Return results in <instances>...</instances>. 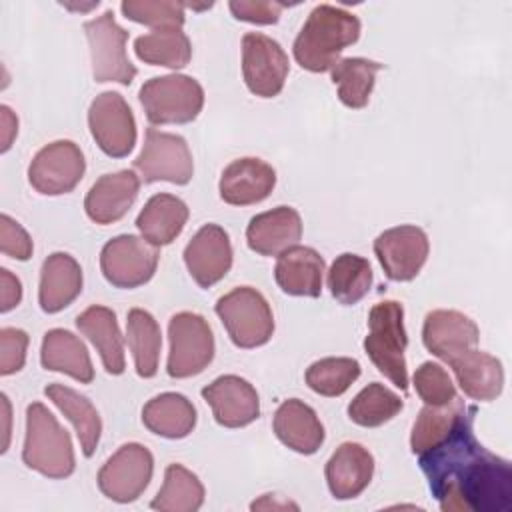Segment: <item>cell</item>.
Returning <instances> with one entry per match:
<instances>
[{
    "label": "cell",
    "mask_w": 512,
    "mask_h": 512,
    "mask_svg": "<svg viewBox=\"0 0 512 512\" xmlns=\"http://www.w3.org/2000/svg\"><path fill=\"white\" fill-rule=\"evenodd\" d=\"M476 408L468 406L450 436L418 456L442 512H510L512 466L474 436Z\"/></svg>",
    "instance_id": "cell-1"
},
{
    "label": "cell",
    "mask_w": 512,
    "mask_h": 512,
    "mask_svg": "<svg viewBox=\"0 0 512 512\" xmlns=\"http://www.w3.org/2000/svg\"><path fill=\"white\" fill-rule=\"evenodd\" d=\"M360 30L362 24L352 12L318 4L294 40V58L308 72H326L340 60L344 48L360 38Z\"/></svg>",
    "instance_id": "cell-2"
},
{
    "label": "cell",
    "mask_w": 512,
    "mask_h": 512,
    "mask_svg": "<svg viewBox=\"0 0 512 512\" xmlns=\"http://www.w3.org/2000/svg\"><path fill=\"white\" fill-rule=\"evenodd\" d=\"M22 462L52 480L68 478L76 468L70 434L42 402H32L26 408Z\"/></svg>",
    "instance_id": "cell-3"
},
{
    "label": "cell",
    "mask_w": 512,
    "mask_h": 512,
    "mask_svg": "<svg viewBox=\"0 0 512 512\" xmlns=\"http://www.w3.org/2000/svg\"><path fill=\"white\" fill-rule=\"evenodd\" d=\"M408 336L404 328V308L396 300H384L372 306L368 314V334L364 350L372 364L396 388L408 390V370L404 350Z\"/></svg>",
    "instance_id": "cell-4"
},
{
    "label": "cell",
    "mask_w": 512,
    "mask_h": 512,
    "mask_svg": "<svg viewBox=\"0 0 512 512\" xmlns=\"http://www.w3.org/2000/svg\"><path fill=\"white\" fill-rule=\"evenodd\" d=\"M150 124H186L198 118L204 106L200 82L186 74L154 76L138 92Z\"/></svg>",
    "instance_id": "cell-5"
},
{
    "label": "cell",
    "mask_w": 512,
    "mask_h": 512,
    "mask_svg": "<svg viewBox=\"0 0 512 512\" xmlns=\"http://www.w3.org/2000/svg\"><path fill=\"white\" fill-rule=\"evenodd\" d=\"M214 310L238 348L264 346L274 334L272 308L252 286H238L220 296Z\"/></svg>",
    "instance_id": "cell-6"
},
{
    "label": "cell",
    "mask_w": 512,
    "mask_h": 512,
    "mask_svg": "<svg viewBox=\"0 0 512 512\" xmlns=\"http://www.w3.org/2000/svg\"><path fill=\"white\" fill-rule=\"evenodd\" d=\"M170 352L166 372L170 378L200 374L214 358V334L208 320L196 312H178L168 322Z\"/></svg>",
    "instance_id": "cell-7"
},
{
    "label": "cell",
    "mask_w": 512,
    "mask_h": 512,
    "mask_svg": "<svg viewBox=\"0 0 512 512\" xmlns=\"http://www.w3.org/2000/svg\"><path fill=\"white\" fill-rule=\"evenodd\" d=\"M84 32L90 46L92 76L96 82H118L132 84L136 68L126 56L128 32L118 26L112 10L84 22Z\"/></svg>",
    "instance_id": "cell-8"
},
{
    "label": "cell",
    "mask_w": 512,
    "mask_h": 512,
    "mask_svg": "<svg viewBox=\"0 0 512 512\" xmlns=\"http://www.w3.org/2000/svg\"><path fill=\"white\" fill-rule=\"evenodd\" d=\"M134 168L140 172L146 184L172 182L184 186L194 176V160L186 140L178 134L148 128L144 144L134 160Z\"/></svg>",
    "instance_id": "cell-9"
},
{
    "label": "cell",
    "mask_w": 512,
    "mask_h": 512,
    "mask_svg": "<svg viewBox=\"0 0 512 512\" xmlns=\"http://www.w3.org/2000/svg\"><path fill=\"white\" fill-rule=\"evenodd\" d=\"M158 246L142 236L120 234L108 240L100 252V270L116 288H138L146 284L158 266Z\"/></svg>",
    "instance_id": "cell-10"
},
{
    "label": "cell",
    "mask_w": 512,
    "mask_h": 512,
    "mask_svg": "<svg viewBox=\"0 0 512 512\" xmlns=\"http://www.w3.org/2000/svg\"><path fill=\"white\" fill-rule=\"evenodd\" d=\"M154 472L152 452L138 444L128 442L120 446L98 470V488L100 492L118 502H134L150 484Z\"/></svg>",
    "instance_id": "cell-11"
},
{
    "label": "cell",
    "mask_w": 512,
    "mask_h": 512,
    "mask_svg": "<svg viewBox=\"0 0 512 512\" xmlns=\"http://www.w3.org/2000/svg\"><path fill=\"white\" fill-rule=\"evenodd\" d=\"M86 172L80 146L72 140H56L36 152L28 166L30 186L44 196L72 192Z\"/></svg>",
    "instance_id": "cell-12"
},
{
    "label": "cell",
    "mask_w": 512,
    "mask_h": 512,
    "mask_svg": "<svg viewBox=\"0 0 512 512\" xmlns=\"http://www.w3.org/2000/svg\"><path fill=\"white\" fill-rule=\"evenodd\" d=\"M90 134L110 158H124L136 144V120L132 108L118 92L98 94L88 108Z\"/></svg>",
    "instance_id": "cell-13"
},
{
    "label": "cell",
    "mask_w": 512,
    "mask_h": 512,
    "mask_svg": "<svg viewBox=\"0 0 512 512\" xmlns=\"http://www.w3.org/2000/svg\"><path fill=\"white\" fill-rule=\"evenodd\" d=\"M290 62L284 48L270 36L248 32L242 38V76L248 90L260 98L282 92Z\"/></svg>",
    "instance_id": "cell-14"
},
{
    "label": "cell",
    "mask_w": 512,
    "mask_h": 512,
    "mask_svg": "<svg viewBox=\"0 0 512 512\" xmlns=\"http://www.w3.org/2000/svg\"><path fill=\"white\" fill-rule=\"evenodd\" d=\"M430 252L428 236L422 228L402 224L388 228L374 240V254L384 274L394 282H410L426 264Z\"/></svg>",
    "instance_id": "cell-15"
},
{
    "label": "cell",
    "mask_w": 512,
    "mask_h": 512,
    "mask_svg": "<svg viewBox=\"0 0 512 512\" xmlns=\"http://www.w3.org/2000/svg\"><path fill=\"white\" fill-rule=\"evenodd\" d=\"M202 398L212 408L214 420L224 428H244L260 416L256 388L236 374H224L202 388Z\"/></svg>",
    "instance_id": "cell-16"
},
{
    "label": "cell",
    "mask_w": 512,
    "mask_h": 512,
    "mask_svg": "<svg viewBox=\"0 0 512 512\" xmlns=\"http://www.w3.org/2000/svg\"><path fill=\"white\" fill-rule=\"evenodd\" d=\"M184 262L200 288L220 282L232 268V244L218 224H204L184 248Z\"/></svg>",
    "instance_id": "cell-17"
},
{
    "label": "cell",
    "mask_w": 512,
    "mask_h": 512,
    "mask_svg": "<svg viewBox=\"0 0 512 512\" xmlns=\"http://www.w3.org/2000/svg\"><path fill=\"white\" fill-rule=\"evenodd\" d=\"M480 330L458 310H432L424 318L422 342L430 354L450 364L456 356L478 346Z\"/></svg>",
    "instance_id": "cell-18"
},
{
    "label": "cell",
    "mask_w": 512,
    "mask_h": 512,
    "mask_svg": "<svg viewBox=\"0 0 512 512\" xmlns=\"http://www.w3.org/2000/svg\"><path fill=\"white\" fill-rule=\"evenodd\" d=\"M276 186V170L260 158L232 160L220 176V198L232 206H250L266 200Z\"/></svg>",
    "instance_id": "cell-19"
},
{
    "label": "cell",
    "mask_w": 512,
    "mask_h": 512,
    "mask_svg": "<svg viewBox=\"0 0 512 512\" xmlns=\"http://www.w3.org/2000/svg\"><path fill=\"white\" fill-rule=\"evenodd\" d=\"M140 178L132 170L100 176L84 198L86 216L96 224H114L126 216L138 198Z\"/></svg>",
    "instance_id": "cell-20"
},
{
    "label": "cell",
    "mask_w": 512,
    "mask_h": 512,
    "mask_svg": "<svg viewBox=\"0 0 512 512\" xmlns=\"http://www.w3.org/2000/svg\"><path fill=\"white\" fill-rule=\"evenodd\" d=\"M326 484L336 500L360 496L374 476V456L358 442L340 444L324 468Z\"/></svg>",
    "instance_id": "cell-21"
},
{
    "label": "cell",
    "mask_w": 512,
    "mask_h": 512,
    "mask_svg": "<svg viewBox=\"0 0 512 512\" xmlns=\"http://www.w3.org/2000/svg\"><path fill=\"white\" fill-rule=\"evenodd\" d=\"M302 238V218L292 206L256 214L246 228L248 248L260 256H280Z\"/></svg>",
    "instance_id": "cell-22"
},
{
    "label": "cell",
    "mask_w": 512,
    "mask_h": 512,
    "mask_svg": "<svg viewBox=\"0 0 512 512\" xmlns=\"http://www.w3.org/2000/svg\"><path fill=\"white\" fill-rule=\"evenodd\" d=\"M276 438L290 450L310 456L324 444V426L316 412L298 398L284 400L272 420Z\"/></svg>",
    "instance_id": "cell-23"
},
{
    "label": "cell",
    "mask_w": 512,
    "mask_h": 512,
    "mask_svg": "<svg viewBox=\"0 0 512 512\" xmlns=\"http://www.w3.org/2000/svg\"><path fill=\"white\" fill-rule=\"evenodd\" d=\"M324 258L310 246H292L284 250L274 266V278L282 292L290 296L318 298L322 292Z\"/></svg>",
    "instance_id": "cell-24"
},
{
    "label": "cell",
    "mask_w": 512,
    "mask_h": 512,
    "mask_svg": "<svg viewBox=\"0 0 512 512\" xmlns=\"http://www.w3.org/2000/svg\"><path fill=\"white\" fill-rule=\"evenodd\" d=\"M82 268L74 256L54 252L42 262L38 302L46 314H56L70 306L82 292Z\"/></svg>",
    "instance_id": "cell-25"
},
{
    "label": "cell",
    "mask_w": 512,
    "mask_h": 512,
    "mask_svg": "<svg viewBox=\"0 0 512 512\" xmlns=\"http://www.w3.org/2000/svg\"><path fill=\"white\" fill-rule=\"evenodd\" d=\"M76 328L84 334L100 354L104 370L108 374H122L126 368L124 360V338L116 320V314L106 306H90L76 316Z\"/></svg>",
    "instance_id": "cell-26"
},
{
    "label": "cell",
    "mask_w": 512,
    "mask_h": 512,
    "mask_svg": "<svg viewBox=\"0 0 512 512\" xmlns=\"http://www.w3.org/2000/svg\"><path fill=\"white\" fill-rule=\"evenodd\" d=\"M450 368L462 388V392L480 402H490L500 396L504 388L502 362L482 350H468L450 362Z\"/></svg>",
    "instance_id": "cell-27"
},
{
    "label": "cell",
    "mask_w": 512,
    "mask_h": 512,
    "mask_svg": "<svg viewBox=\"0 0 512 512\" xmlns=\"http://www.w3.org/2000/svg\"><path fill=\"white\" fill-rule=\"evenodd\" d=\"M40 362L50 372H62L80 384L94 380V368L84 342L64 328H52L42 338Z\"/></svg>",
    "instance_id": "cell-28"
},
{
    "label": "cell",
    "mask_w": 512,
    "mask_h": 512,
    "mask_svg": "<svg viewBox=\"0 0 512 512\" xmlns=\"http://www.w3.org/2000/svg\"><path fill=\"white\" fill-rule=\"evenodd\" d=\"M188 206L174 194H154L136 218V228L142 238L154 246H166L174 242L188 222Z\"/></svg>",
    "instance_id": "cell-29"
},
{
    "label": "cell",
    "mask_w": 512,
    "mask_h": 512,
    "mask_svg": "<svg viewBox=\"0 0 512 512\" xmlns=\"http://www.w3.org/2000/svg\"><path fill=\"white\" fill-rule=\"evenodd\" d=\"M44 394L48 400L56 404V408L72 422L82 454L90 458L96 452V446L100 442L102 434V420L94 404L80 392H76L70 386L64 384H48L44 388Z\"/></svg>",
    "instance_id": "cell-30"
},
{
    "label": "cell",
    "mask_w": 512,
    "mask_h": 512,
    "mask_svg": "<svg viewBox=\"0 0 512 512\" xmlns=\"http://www.w3.org/2000/svg\"><path fill=\"white\" fill-rule=\"evenodd\" d=\"M142 422L152 434L180 440L194 430L196 408L184 394L164 392L144 404Z\"/></svg>",
    "instance_id": "cell-31"
},
{
    "label": "cell",
    "mask_w": 512,
    "mask_h": 512,
    "mask_svg": "<svg viewBox=\"0 0 512 512\" xmlns=\"http://www.w3.org/2000/svg\"><path fill=\"white\" fill-rule=\"evenodd\" d=\"M126 342L134 358L136 374L152 378L158 372L162 334L156 318L142 308H132L126 316Z\"/></svg>",
    "instance_id": "cell-32"
},
{
    "label": "cell",
    "mask_w": 512,
    "mask_h": 512,
    "mask_svg": "<svg viewBox=\"0 0 512 512\" xmlns=\"http://www.w3.org/2000/svg\"><path fill=\"white\" fill-rule=\"evenodd\" d=\"M382 64L368 58H340L330 68V78L338 86V100L348 108H364L374 90L376 74Z\"/></svg>",
    "instance_id": "cell-33"
},
{
    "label": "cell",
    "mask_w": 512,
    "mask_h": 512,
    "mask_svg": "<svg viewBox=\"0 0 512 512\" xmlns=\"http://www.w3.org/2000/svg\"><path fill=\"white\" fill-rule=\"evenodd\" d=\"M136 56L152 66L166 68H184L192 58L190 38L182 32V28H158L134 40Z\"/></svg>",
    "instance_id": "cell-34"
},
{
    "label": "cell",
    "mask_w": 512,
    "mask_h": 512,
    "mask_svg": "<svg viewBox=\"0 0 512 512\" xmlns=\"http://www.w3.org/2000/svg\"><path fill=\"white\" fill-rule=\"evenodd\" d=\"M466 410L468 406L458 396L452 402L442 406L426 404L412 426V434H410L412 452L420 456L432 450L434 446H438L440 442H444L450 436V432L456 428L458 420L464 416Z\"/></svg>",
    "instance_id": "cell-35"
},
{
    "label": "cell",
    "mask_w": 512,
    "mask_h": 512,
    "mask_svg": "<svg viewBox=\"0 0 512 512\" xmlns=\"http://www.w3.org/2000/svg\"><path fill=\"white\" fill-rule=\"evenodd\" d=\"M204 504V486L194 472L182 464H168L164 484L150 502L160 512H196Z\"/></svg>",
    "instance_id": "cell-36"
},
{
    "label": "cell",
    "mask_w": 512,
    "mask_h": 512,
    "mask_svg": "<svg viewBox=\"0 0 512 512\" xmlns=\"http://www.w3.org/2000/svg\"><path fill=\"white\" fill-rule=\"evenodd\" d=\"M372 286L370 262L358 254L344 252L336 256L328 270L330 294L346 306L360 302Z\"/></svg>",
    "instance_id": "cell-37"
},
{
    "label": "cell",
    "mask_w": 512,
    "mask_h": 512,
    "mask_svg": "<svg viewBox=\"0 0 512 512\" xmlns=\"http://www.w3.org/2000/svg\"><path fill=\"white\" fill-rule=\"evenodd\" d=\"M404 402L402 398L380 382H372L362 388L348 404V418L364 428H376L392 420Z\"/></svg>",
    "instance_id": "cell-38"
},
{
    "label": "cell",
    "mask_w": 512,
    "mask_h": 512,
    "mask_svg": "<svg viewBox=\"0 0 512 512\" xmlns=\"http://www.w3.org/2000/svg\"><path fill=\"white\" fill-rule=\"evenodd\" d=\"M360 376V362L346 356H330L312 362L306 368V384L320 396H342Z\"/></svg>",
    "instance_id": "cell-39"
},
{
    "label": "cell",
    "mask_w": 512,
    "mask_h": 512,
    "mask_svg": "<svg viewBox=\"0 0 512 512\" xmlns=\"http://www.w3.org/2000/svg\"><path fill=\"white\" fill-rule=\"evenodd\" d=\"M184 4L182 2H172V0H124L120 4L122 14L138 24H146L154 30L158 28H182L184 24Z\"/></svg>",
    "instance_id": "cell-40"
},
{
    "label": "cell",
    "mask_w": 512,
    "mask_h": 512,
    "mask_svg": "<svg viewBox=\"0 0 512 512\" xmlns=\"http://www.w3.org/2000/svg\"><path fill=\"white\" fill-rule=\"evenodd\" d=\"M416 394L430 406H442L456 398V386L450 374L436 362H422L412 376Z\"/></svg>",
    "instance_id": "cell-41"
},
{
    "label": "cell",
    "mask_w": 512,
    "mask_h": 512,
    "mask_svg": "<svg viewBox=\"0 0 512 512\" xmlns=\"http://www.w3.org/2000/svg\"><path fill=\"white\" fill-rule=\"evenodd\" d=\"M28 334L20 328H2L0 330V374L10 376L22 370L28 350Z\"/></svg>",
    "instance_id": "cell-42"
},
{
    "label": "cell",
    "mask_w": 512,
    "mask_h": 512,
    "mask_svg": "<svg viewBox=\"0 0 512 512\" xmlns=\"http://www.w3.org/2000/svg\"><path fill=\"white\" fill-rule=\"evenodd\" d=\"M0 250L4 256L20 262H26L34 250L30 234L8 214L0 216Z\"/></svg>",
    "instance_id": "cell-43"
},
{
    "label": "cell",
    "mask_w": 512,
    "mask_h": 512,
    "mask_svg": "<svg viewBox=\"0 0 512 512\" xmlns=\"http://www.w3.org/2000/svg\"><path fill=\"white\" fill-rule=\"evenodd\" d=\"M286 6L288 4L266 2V0H232L228 4L236 20L250 22V24H276Z\"/></svg>",
    "instance_id": "cell-44"
},
{
    "label": "cell",
    "mask_w": 512,
    "mask_h": 512,
    "mask_svg": "<svg viewBox=\"0 0 512 512\" xmlns=\"http://www.w3.org/2000/svg\"><path fill=\"white\" fill-rule=\"evenodd\" d=\"M22 300V284L8 270L0 268V312H10Z\"/></svg>",
    "instance_id": "cell-45"
},
{
    "label": "cell",
    "mask_w": 512,
    "mask_h": 512,
    "mask_svg": "<svg viewBox=\"0 0 512 512\" xmlns=\"http://www.w3.org/2000/svg\"><path fill=\"white\" fill-rule=\"evenodd\" d=\"M0 126H2V130H0L2 148L0 150L8 152L12 142H14V138H16V134H18V118H16V114L6 104L0 106Z\"/></svg>",
    "instance_id": "cell-46"
},
{
    "label": "cell",
    "mask_w": 512,
    "mask_h": 512,
    "mask_svg": "<svg viewBox=\"0 0 512 512\" xmlns=\"http://www.w3.org/2000/svg\"><path fill=\"white\" fill-rule=\"evenodd\" d=\"M280 496H276V494H264L260 500H256V502H252L250 504V508L252 510H256V508H264V510H284V508H294V510H298V506L294 504V502H290V500H278Z\"/></svg>",
    "instance_id": "cell-47"
},
{
    "label": "cell",
    "mask_w": 512,
    "mask_h": 512,
    "mask_svg": "<svg viewBox=\"0 0 512 512\" xmlns=\"http://www.w3.org/2000/svg\"><path fill=\"white\" fill-rule=\"evenodd\" d=\"M2 408H4V444H2V452L8 450V444H10V420H12V408H10V400L6 394H2Z\"/></svg>",
    "instance_id": "cell-48"
},
{
    "label": "cell",
    "mask_w": 512,
    "mask_h": 512,
    "mask_svg": "<svg viewBox=\"0 0 512 512\" xmlns=\"http://www.w3.org/2000/svg\"><path fill=\"white\" fill-rule=\"evenodd\" d=\"M100 2H90V4H62L64 8H70V10H76V12H88L92 8H96Z\"/></svg>",
    "instance_id": "cell-49"
}]
</instances>
